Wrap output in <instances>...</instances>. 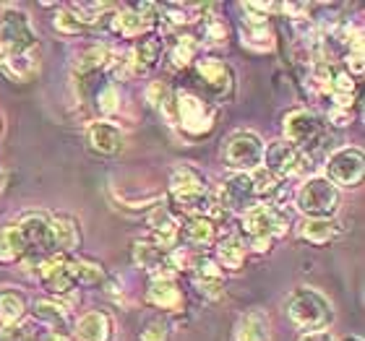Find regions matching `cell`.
<instances>
[{
    "mask_svg": "<svg viewBox=\"0 0 365 341\" xmlns=\"http://www.w3.org/2000/svg\"><path fill=\"white\" fill-rule=\"evenodd\" d=\"M0 68L16 81H26L39 70V42L29 16L11 8L0 16Z\"/></svg>",
    "mask_w": 365,
    "mask_h": 341,
    "instance_id": "obj_1",
    "label": "cell"
},
{
    "mask_svg": "<svg viewBox=\"0 0 365 341\" xmlns=\"http://www.w3.org/2000/svg\"><path fill=\"white\" fill-rule=\"evenodd\" d=\"M170 188H173V196L180 204L182 211H188L190 216H206V214L217 211V198L212 196V190L206 188L204 174L193 167H180L173 169L170 174Z\"/></svg>",
    "mask_w": 365,
    "mask_h": 341,
    "instance_id": "obj_2",
    "label": "cell"
},
{
    "mask_svg": "<svg viewBox=\"0 0 365 341\" xmlns=\"http://www.w3.org/2000/svg\"><path fill=\"white\" fill-rule=\"evenodd\" d=\"M287 313L289 318H292V323L300 331H308V334L327 331L331 326V320H334L331 303L321 295L319 289H308V287L292 289V295L287 300Z\"/></svg>",
    "mask_w": 365,
    "mask_h": 341,
    "instance_id": "obj_3",
    "label": "cell"
},
{
    "mask_svg": "<svg viewBox=\"0 0 365 341\" xmlns=\"http://www.w3.org/2000/svg\"><path fill=\"white\" fill-rule=\"evenodd\" d=\"M289 214L277 204H256L243 211V229L256 251H267L274 237L284 235Z\"/></svg>",
    "mask_w": 365,
    "mask_h": 341,
    "instance_id": "obj_4",
    "label": "cell"
},
{
    "mask_svg": "<svg viewBox=\"0 0 365 341\" xmlns=\"http://www.w3.org/2000/svg\"><path fill=\"white\" fill-rule=\"evenodd\" d=\"M297 211L308 219H334L339 209V188H334L324 174L308 177L295 193Z\"/></svg>",
    "mask_w": 365,
    "mask_h": 341,
    "instance_id": "obj_5",
    "label": "cell"
},
{
    "mask_svg": "<svg viewBox=\"0 0 365 341\" xmlns=\"http://www.w3.org/2000/svg\"><path fill=\"white\" fill-rule=\"evenodd\" d=\"M19 235H21L24 245V261L29 266L42 263L45 258L55 256V243H53V227H50V216L39 211L24 214L21 219L16 221Z\"/></svg>",
    "mask_w": 365,
    "mask_h": 341,
    "instance_id": "obj_6",
    "label": "cell"
},
{
    "mask_svg": "<svg viewBox=\"0 0 365 341\" xmlns=\"http://www.w3.org/2000/svg\"><path fill=\"white\" fill-rule=\"evenodd\" d=\"M284 141L308 157L327 141V122L311 110H292L284 117Z\"/></svg>",
    "mask_w": 365,
    "mask_h": 341,
    "instance_id": "obj_7",
    "label": "cell"
},
{
    "mask_svg": "<svg viewBox=\"0 0 365 341\" xmlns=\"http://www.w3.org/2000/svg\"><path fill=\"white\" fill-rule=\"evenodd\" d=\"M225 159L237 172H245V174L253 172V169L261 167V159H264V141L253 130H235L227 138Z\"/></svg>",
    "mask_w": 365,
    "mask_h": 341,
    "instance_id": "obj_8",
    "label": "cell"
},
{
    "mask_svg": "<svg viewBox=\"0 0 365 341\" xmlns=\"http://www.w3.org/2000/svg\"><path fill=\"white\" fill-rule=\"evenodd\" d=\"M308 164H311V157H305L303 152H297L295 146L287 144L284 138L264 146L261 167L269 169V172H272L274 177H279V180H287V177H295V174L305 172Z\"/></svg>",
    "mask_w": 365,
    "mask_h": 341,
    "instance_id": "obj_9",
    "label": "cell"
},
{
    "mask_svg": "<svg viewBox=\"0 0 365 341\" xmlns=\"http://www.w3.org/2000/svg\"><path fill=\"white\" fill-rule=\"evenodd\" d=\"M175 122L190 136H204L214 125V110L204 105V99L193 97L188 91H178L175 97Z\"/></svg>",
    "mask_w": 365,
    "mask_h": 341,
    "instance_id": "obj_10",
    "label": "cell"
},
{
    "mask_svg": "<svg viewBox=\"0 0 365 341\" xmlns=\"http://www.w3.org/2000/svg\"><path fill=\"white\" fill-rule=\"evenodd\" d=\"M365 172V159L360 149H336L331 157L327 159V177L334 188H355L360 180H363Z\"/></svg>",
    "mask_w": 365,
    "mask_h": 341,
    "instance_id": "obj_11",
    "label": "cell"
},
{
    "mask_svg": "<svg viewBox=\"0 0 365 341\" xmlns=\"http://www.w3.org/2000/svg\"><path fill=\"white\" fill-rule=\"evenodd\" d=\"M220 206L230 209V211H248L251 206L259 204V198H256V190H253V182H251V174L245 172H237L232 174L220 190Z\"/></svg>",
    "mask_w": 365,
    "mask_h": 341,
    "instance_id": "obj_12",
    "label": "cell"
},
{
    "mask_svg": "<svg viewBox=\"0 0 365 341\" xmlns=\"http://www.w3.org/2000/svg\"><path fill=\"white\" fill-rule=\"evenodd\" d=\"M133 256H136V263L152 273L154 279L157 276H173L178 271L173 251H168V248H162L157 243H136Z\"/></svg>",
    "mask_w": 365,
    "mask_h": 341,
    "instance_id": "obj_13",
    "label": "cell"
},
{
    "mask_svg": "<svg viewBox=\"0 0 365 341\" xmlns=\"http://www.w3.org/2000/svg\"><path fill=\"white\" fill-rule=\"evenodd\" d=\"M154 6H138V8H125L120 14H115L113 19V31L120 37H138L154 26Z\"/></svg>",
    "mask_w": 365,
    "mask_h": 341,
    "instance_id": "obj_14",
    "label": "cell"
},
{
    "mask_svg": "<svg viewBox=\"0 0 365 341\" xmlns=\"http://www.w3.org/2000/svg\"><path fill=\"white\" fill-rule=\"evenodd\" d=\"M86 138H89V146L99 154H118L123 149V130L110 120H97L91 122L89 130H86Z\"/></svg>",
    "mask_w": 365,
    "mask_h": 341,
    "instance_id": "obj_15",
    "label": "cell"
},
{
    "mask_svg": "<svg viewBox=\"0 0 365 341\" xmlns=\"http://www.w3.org/2000/svg\"><path fill=\"white\" fill-rule=\"evenodd\" d=\"M235 341H272V320L264 310H248L237 318Z\"/></svg>",
    "mask_w": 365,
    "mask_h": 341,
    "instance_id": "obj_16",
    "label": "cell"
},
{
    "mask_svg": "<svg viewBox=\"0 0 365 341\" xmlns=\"http://www.w3.org/2000/svg\"><path fill=\"white\" fill-rule=\"evenodd\" d=\"M240 37H243V45L256 50V53H267L277 45L272 26L267 23V16H248V21L240 29Z\"/></svg>",
    "mask_w": 365,
    "mask_h": 341,
    "instance_id": "obj_17",
    "label": "cell"
},
{
    "mask_svg": "<svg viewBox=\"0 0 365 341\" xmlns=\"http://www.w3.org/2000/svg\"><path fill=\"white\" fill-rule=\"evenodd\" d=\"M198 76L204 78V84L214 91V94H225L232 86V73L222 61H214V58H204V61L196 63Z\"/></svg>",
    "mask_w": 365,
    "mask_h": 341,
    "instance_id": "obj_18",
    "label": "cell"
},
{
    "mask_svg": "<svg viewBox=\"0 0 365 341\" xmlns=\"http://www.w3.org/2000/svg\"><path fill=\"white\" fill-rule=\"evenodd\" d=\"M300 237L313 245H327L342 235V224L336 219H305L300 224Z\"/></svg>",
    "mask_w": 365,
    "mask_h": 341,
    "instance_id": "obj_19",
    "label": "cell"
},
{
    "mask_svg": "<svg viewBox=\"0 0 365 341\" xmlns=\"http://www.w3.org/2000/svg\"><path fill=\"white\" fill-rule=\"evenodd\" d=\"M149 303H154L162 310H178L182 303L180 289L175 287L173 276H157L149 284Z\"/></svg>",
    "mask_w": 365,
    "mask_h": 341,
    "instance_id": "obj_20",
    "label": "cell"
},
{
    "mask_svg": "<svg viewBox=\"0 0 365 341\" xmlns=\"http://www.w3.org/2000/svg\"><path fill=\"white\" fill-rule=\"evenodd\" d=\"M110 331H113L110 318H107L105 313H97V310L86 313L84 318L76 323L78 341H107L110 339Z\"/></svg>",
    "mask_w": 365,
    "mask_h": 341,
    "instance_id": "obj_21",
    "label": "cell"
},
{
    "mask_svg": "<svg viewBox=\"0 0 365 341\" xmlns=\"http://www.w3.org/2000/svg\"><path fill=\"white\" fill-rule=\"evenodd\" d=\"M50 227H53V243L55 253H71L78 245L81 235H78L76 221L68 219V216H50Z\"/></svg>",
    "mask_w": 365,
    "mask_h": 341,
    "instance_id": "obj_22",
    "label": "cell"
},
{
    "mask_svg": "<svg viewBox=\"0 0 365 341\" xmlns=\"http://www.w3.org/2000/svg\"><path fill=\"white\" fill-rule=\"evenodd\" d=\"M21 258H24V245L16 221L0 227V263H14V261H21Z\"/></svg>",
    "mask_w": 365,
    "mask_h": 341,
    "instance_id": "obj_23",
    "label": "cell"
},
{
    "mask_svg": "<svg viewBox=\"0 0 365 341\" xmlns=\"http://www.w3.org/2000/svg\"><path fill=\"white\" fill-rule=\"evenodd\" d=\"M185 237L196 248H209L214 243V224L209 216H190L185 224Z\"/></svg>",
    "mask_w": 365,
    "mask_h": 341,
    "instance_id": "obj_24",
    "label": "cell"
},
{
    "mask_svg": "<svg viewBox=\"0 0 365 341\" xmlns=\"http://www.w3.org/2000/svg\"><path fill=\"white\" fill-rule=\"evenodd\" d=\"M26 315V303L16 292H3L0 295V323L3 326H16Z\"/></svg>",
    "mask_w": 365,
    "mask_h": 341,
    "instance_id": "obj_25",
    "label": "cell"
},
{
    "mask_svg": "<svg viewBox=\"0 0 365 341\" xmlns=\"http://www.w3.org/2000/svg\"><path fill=\"white\" fill-rule=\"evenodd\" d=\"M251 174V182H253V190H256V198H259V204L267 198V204L272 201L277 193H279V185H282V180L279 177H274L269 169H264V167H259V169H253V172H248Z\"/></svg>",
    "mask_w": 365,
    "mask_h": 341,
    "instance_id": "obj_26",
    "label": "cell"
},
{
    "mask_svg": "<svg viewBox=\"0 0 365 341\" xmlns=\"http://www.w3.org/2000/svg\"><path fill=\"white\" fill-rule=\"evenodd\" d=\"M217 261L225 268H240L245 261V245L237 240V237H227L222 240L220 248H217Z\"/></svg>",
    "mask_w": 365,
    "mask_h": 341,
    "instance_id": "obj_27",
    "label": "cell"
},
{
    "mask_svg": "<svg viewBox=\"0 0 365 341\" xmlns=\"http://www.w3.org/2000/svg\"><path fill=\"white\" fill-rule=\"evenodd\" d=\"M66 268H68V276H71V281H73V287H76V284H99V281L105 279V271H102L99 266L84 263V261H68Z\"/></svg>",
    "mask_w": 365,
    "mask_h": 341,
    "instance_id": "obj_28",
    "label": "cell"
},
{
    "mask_svg": "<svg viewBox=\"0 0 365 341\" xmlns=\"http://www.w3.org/2000/svg\"><path fill=\"white\" fill-rule=\"evenodd\" d=\"M149 102H152V105L157 107V110H160L170 122H175V99H173L170 89L162 84V81H157V84L149 86Z\"/></svg>",
    "mask_w": 365,
    "mask_h": 341,
    "instance_id": "obj_29",
    "label": "cell"
},
{
    "mask_svg": "<svg viewBox=\"0 0 365 341\" xmlns=\"http://www.w3.org/2000/svg\"><path fill=\"white\" fill-rule=\"evenodd\" d=\"M198 53V42L193 37H178L175 42H173V47H170V61H173V65H188L193 58H196Z\"/></svg>",
    "mask_w": 365,
    "mask_h": 341,
    "instance_id": "obj_30",
    "label": "cell"
},
{
    "mask_svg": "<svg viewBox=\"0 0 365 341\" xmlns=\"http://www.w3.org/2000/svg\"><path fill=\"white\" fill-rule=\"evenodd\" d=\"M68 11L86 26V23H97V19L105 11H110V6L107 3H71Z\"/></svg>",
    "mask_w": 365,
    "mask_h": 341,
    "instance_id": "obj_31",
    "label": "cell"
},
{
    "mask_svg": "<svg viewBox=\"0 0 365 341\" xmlns=\"http://www.w3.org/2000/svg\"><path fill=\"white\" fill-rule=\"evenodd\" d=\"M97 110L102 115H113L120 110V94L113 84H105L97 91Z\"/></svg>",
    "mask_w": 365,
    "mask_h": 341,
    "instance_id": "obj_32",
    "label": "cell"
},
{
    "mask_svg": "<svg viewBox=\"0 0 365 341\" xmlns=\"http://www.w3.org/2000/svg\"><path fill=\"white\" fill-rule=\"evenodd\" d=\"M55 29L63 31V34H78V31H84V23L78 21L76 16L66 8V11H61V14L55 16Z\"/></svg>",
    "mask_w": 365,
    "mask_h": 341,
    "instance_id": "obj_33",
    "label": "cell"
},
{
    "mask_svg": "<svg viewBox=\"0 0 365 341\" xmlns=\"http://www.w3.org/2000/svg\"><path fill=\"white\" fill-rule=\"evenodd\" d=\"M204 31H206V39H209L212 45H225V42H227V26L222 21H217V19H209Z\"/></svg>",
    "mask_w": 365,
    "mask_h": 341,
    "instance_id": "obj_34",
    "label": "cell"
},
{
    "mask_svg": "<svg viewBox=\"0 0 365 341\" xmlns=\"http://www.w3.org/2000/svg\"><path fill=\"white\" fill-rule=\"evenodd\" d=\"M165 339H168V326L165 323H152L141 334V341H165Z\"/></svg>",
    "mask_w": 365,
    "mask_h": 341,
    "instance_id": "obj_35",
    "label": "cell"
},
{
    "mask_svg": "<svg viewBox=\"0 0 365 341\" xmlns=\"http://www.w3.org/2000/svg\"><path fill=\"white\" fill-rule=\"evenodd\" d=\"M329 120L334 122V125H347L352 120L350 110H339V107H331V112H329Z\"/></svg>",
    "mask_w": 365,
    "mask_h": 341,
    "instance_id": "obj_36",
    "label": "cell"
},
{
    "mask_svg": "<svg viewBox=\"0 0 365 341\" xmlns=\"http://www.w3.org/2000/svg\"><path fill=\"white\" fill-rule=\"evenodd\" d=\"M300 341H336L329 331H316V334H305Z\"/></svg>",
    "mask_w": 365,
    "mask_h": 341,
    "instance_id": "obj_37",
    "label": "cell"
},
{
    "mask_svg": "<svg viewBox=\"0 0 365 341\" xmlns=\"http://www.w3.org/2000/svg\"><path fill=\"white\" fill-rule=\"evenodd\" d=\"M39 341H71V339L66 334H55V331H47V334L42 336Z\"/></svg>",
    "mask_w": 365,
    "mask_h": 341,
    "instance_id": "obj_38",
    "label": "cell"
},
{
    "mask_svg": "<svg viewBox=\"0 0 365 341\" xmlns=\"http://www.w3.org/2000/svg\"><path fill=\"white\" fill-rule=\"evenodd\" d=\"M3 185H6V172L0 169V190H3Z\"/></svg>",
    "mask_w": 365,
    "mask_h": 341,
    "instance_id": "obj_39",
    "label": "cell"
},
{
    "mask_svg": "<svg viewBox=\"0 0 365 341\" xmlns=\"http://www.w3.org/2000/svg\"><path fill=\"white\" fill-rule=\"evenodd\" d=\"M342 341H363L360 336H347V339H342Z\"/></svg>",
    "mask_w": 365,
    "mask_h": 341,
    "instance_id": "obj_40",
    "label": "cell"
},
{
    "mask_svg": "<svg viewBox=\"0 0 365 341\" xmlns=\"http://www.w3.org/2000/svg\"><path fill=\"white\" fill-rule=\"evenodd\" d=\"M3 128H6V122H3V115H0V136H3Z\"/></svg>",
    "mask_w": 365,
    "mask_h": 341,
    "instance_id": "obj_41",
    "label": "cell"
}]
</instances>
